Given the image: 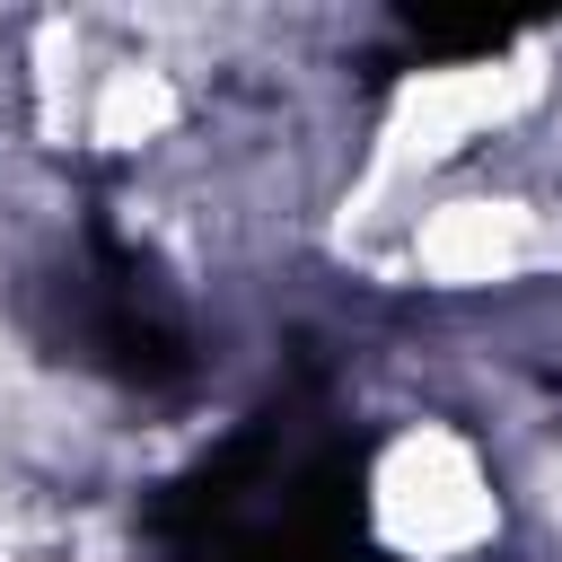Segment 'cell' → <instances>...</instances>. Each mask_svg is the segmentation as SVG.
Here are the masks:
<instances>
[{"mask_svg": "<svg viewBox=\"0 0 562 562\" xmlns=\"http://www.w3.org/2000/svg\"><path fill=\"white\" fill-rule=\"evenodd\" d=\"M369 509H378V536H386L395 553H413V562H457V553H474V544L501 527L474 448L448 439V430H404V439L378 457Z\"/></svg>", "mask_w": 562, "mask_h": 562, "instance_id": "obj_1", "label": "cell"}, {"mask_svg": "<svg viewBox=\"0 0 562 562\" xmlns=\"http://www.w3.org/2000/svg\"><path fill=\"white\" fill-rule=\"evenodd\" d=\"M536 53H509V61H465V70H422L404 97H395V123H386V149L395 158H439L492 123H509L527 97H536Z\"/></svg>", "mask_w": 562, "mask_h": 562, "instance_id": "obj_2", "label": "cell"}, {"mask_svg": "<svg viewBox=\"0 0 562 562\" xmlns=\"http://www.w3.org/2000/svg\"><path fill=\"white\" fill-rule=\"evenodd\" d=\"M527 255V211L518 202H448L422 228V272L430 281H501Z\"/></svg>", "mask_w": 562, "mask_h": 562, "instance_id": "obj_3", "label": "cell"}, {"mask_svg": "<svg viewBox=\"0 0 562 562\" xmlns=\"http://www.w3.org/2000/svg\"><path fill=\"white\" fill-rule=\"evenodd\" d=\"M97 140H114V149H132V140H149V132H167L176 123V88L158 79V70H114L105 88H97Z\"/></svg>", "mask_w": 562, "mask_h": 562, "instance_id": "obj_4", "label": "cell"}]
</instances>
